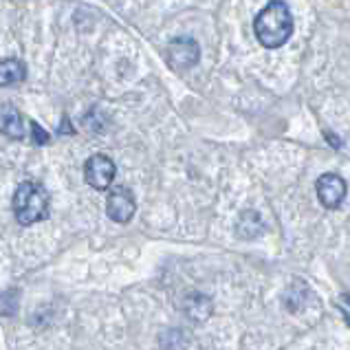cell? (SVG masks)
I'll use <instances>...</instances> for the list:
<instances>
[{
    "instance_id": "cell-4",
    "label": "cell",
    "mask_w": 350,
    "mask_h": 350,
    "mask_svg": "<svg viewBox=\"0 0 350 350\" xmlns=\"http://www.w3.org/2000/svg\"><path fill=\"white\" fill-rule=\"evenodd\" d=\"M135 212H137V201H135V194L130 192L128 187L119 185L111 189V194L106 198V214L113 223L126 225L133 221Z\"/></svg>"
},
{
    "instance_id": "cell-3",
    "label": "cell",
    "mask_w": 350,
    "mask_h": 350,
    "mask_svg": "<svg viewBox=\"0 0 350 350\" xmlns=\"http://www.w3.org/2000/svg\"><path fill=\"white\" fill-rule=\"evenodd\" d=\"M165 59L174 71H187V68L198 64V59H201V49H198L196 40L189 36L174 38L165 49Z\"/></svg>"
},
{
    "instance_id": "cell-10",
    "label": "cell",
    "mask_w": 350,
    "mask_h": 350,
    "mask_svg": "<svg viewBox=\"0 0 350 350\" xmlns=\"http://www.w3.org/2000/svg\"><path fill=\"white\" fill-rule=\"evenodd\" d=\"M27 79V66L16 57L0 62V86H14Z\"/></svg>"
},
{
    "instance_id": "cell-8",
    "label": "cell",
    "mask_w": 350,
    "mask_h": 350,
    "mask_svg": "<svg viewBox=\"0 0 350 350\" xmlns=\"http://www.w3.org/2000/svg\"><path fill=\"white\" fill-rule=\"evenodd\" d=\"M183 313L187 319H192V322L205 324L214 313V302L203 293H189L183 299Z\"/></svg>"
},
{
    "instance_id": "cell-9",
    "label": "cell",
    "mask_w": 350,
    "mask_h": 350,
    "mask_svg": "<svg viewBox=\"0 0 350 350\" xmlns=\"http://www.w3.org/2000/svg\"><path fill=\"white\" fill-rule=\"evenodd\" d=\"M265 232V221L256 209H247L238 216L236 221V236L240 240H254L258 236H262Z\"/></svg>"
},
{
    "instance_id": "cell-6",
    "label": "cell",
    "mask_w": 350,
    "mask_h": 350,
    "mask_svg": "<svg viewBox=\"0 0 350 350\" xmlns=\"http://www.w3.org/2000/svg\"><path fill=\"white\" fill-rule=\"evenodd\" d=\"M315 189H317L319 203H322L326 209H337L339 205L344 203L348 185H346V181L339 174L326 172V174H322V176L317 178Z\"/></svg>"
},
{
    "instance_id": "cell-14",
    "label": "cell",
    "mask_w": 350,
    "mask_h": 350,
    "mask_svg": "<svg viewBox=\"0 0 350 350\" xmlns=\"http://www.w3.org/2000/svg\"><path fill=\"white\" fill-rule=\"evenodd\" d=\"M344 299H346V302L350 304V293H346V295H344Z\"/></svg>"
},
{
    "instance_id": "cell-1",
    "label": "cell",
    "mask_w": 350,
    "mask_h": 350,
    "mask_svg": "<svg viewBox=\"0 0 350 350\" xmlns=\"http://www.w3.org/2000/svg\"><path fill=\"white\" fill-rule=\"evenodd\" d=\"M254 33L265 49H280L293 33L291 9L282 0H271L254 20Z\"/></svg>"
},
{
    "instance_id": "cell-15",
    "label": "cell",
    "mask_w": 350,
    "mask_h": 350,
    "mask_svg": "<svg viewBox=\"0 0 350 350\" xmlns=\"http://www.w3.org/2000/svg\"><path fill=\"white\" fill-rule=\"evenodd\" d=\"M346 319H348V324H350V315H346Z\"/></svg>"
},
{
    "instance_id": "cell-11",
    "label": "cell",
    "mask_w": 350,
    "mask_h": 350,
    "mask_svg": "<svg viewBox=\"0 0 350 350\" xmlns=\"http://www.w3.org/2000/svg\"><path fill=\"white\" fill-rule=\"evenodd\" d=\"M192 335L185 328H167V331L159 337V346L161 350H187Z\"/></svg>"
},
{
    "instance_id": "cell-12",
    "label": "cell",
    "mask_w": 350,
    "mask_h": 350,
    "mask_svg": "<svg viewBox=\"0 0 350 350\" xmlns=\"http://www.w3.org/2000/svg\"><path fill=\"white\" fill-rule=\"evenodd\" d=\"M18 297H20L18 288H7V291L0 293V315L14 317L18 313Z\"/></svg>"
},
{
    "instance_id": "cell-13",
    "label": "cell",
    "mask_w": 350,
    "mask_h": 350,
    "mask_svg": "<svg viewBox=\"0 0 350 350\" xmlns=\"http://www.w3.org/2000/svg\"><path fill=\"white\" fill-rule=\"evenodd\" d=\"M29 142L36 144V146H46L49 142H51V135H49L38 122H31V139H29Z\"/></svg>"
},
{
    "instance_id": "cell-5",
    "label": "cell",
    "mask_w": 350,
    "mask_h": 350,
    "mask_svg": "<svg viewBox=\"0 0 350 350\" xmlns=\"http://www.w3.org/2000/svg\"><path fill=\"white\" fill-rule=\"evenodd\" d=\"M115 161L106 154H93L84 165V178L93 189H108L115 181Z\"/></svg>"
},
{
    "instance_id": "cell-7",
    "label": "cell",
    "mask_w": 350,
    "mask_h": 350,
    "mask_svg": "<svg viewBox=\"0 0 350 350\" xmlns=\"http://www.w3.org/2000/svg\"><path fill=\"white\" fill-rule=\"evenodd\" d=\"M0 133L9 139H31V119H27L23 113L12 104L0 106Z\"/></svg>"
},
{
    "instance_id": "cell-2",
    "label": "cell",
    "mask_w": 350,
    "mask_h": 350,
    "mask_svg": "<svg viewBox=\"0 0 350 350\" xmlns=\"http://www.w3.org/2000/svg\"><path fill=\"white\" fill-rule=\"evenodd\" d=\"M14 214L20 225H36L49 216V192L42 183L25 181L14 192Z\"/></svg>"
}]
</instances>
